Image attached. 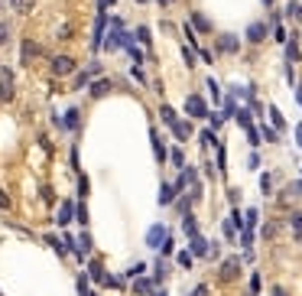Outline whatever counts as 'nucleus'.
<instances>
[{
  "label": "nucleus",
  "mask_w": 302,
  "mask_h": 296,
  "mask_svg": "<svg viewBox=\"0 0 302 296\" xmlns=\"http://www.w3.org/2000/svg\"><path fill=\"white\" fill-rule=\"evenodd\" d=\"M173 134L179 137V140H189V137H192V127H189L185 121H176V124H173Z\"/></svg>",
  "instance_id": "12"
},
{
  "label": "nucleus",
  "mask_w": 302,
  "mask_h": 296,
  "mask_svg": "<svg viewBox=\"0 0 302 296\" xmlns=\"http://www.w3.org/2000/svg\"><path fill=\"white\" fill-rule=\"evenodd\" d=\"M104 30H107V10L98 13V23H94V49L104 46Z\"/></svg>",
  "instance_id": "7"
},
{
  "label": "nucleus",
  "mask_w": 302,
  "mask_h": 296,
  "mask_svg": "<svg viewBox=\"0 0 302 296\" xmlns=\"http://www.w3.org/2000/svg\"><path fill=\"white\" fill-rule=\"evenodd\" d=\"M156 296H166V293H156Z\"/></svg>",
  "instance_id": "44"
},
{
  "label": "nucleus",
  "mask_w": 302,
  "mask_h": 296,
  "mask_svg": "<svg viewBox=\"0 0 302 296\" xmlns=\"http://www.w3.org/2000/svg\"><path fill=\"white\" fill-rule=\"evenodd\" d=\"M0 296H4V293H0Z\"/></svg>",
  "instance_id": "46"
},
{
  "label": "nucleus",
  "mask_w": 302,
  "mask_h": 296,
  "mask_svg": "<svg viewBox=\"0 0 302 296\" xmlns=\"http://www.w3.org/2000/svg\"><path fill=\"white\" fill-rule=\"evenodd\" d=\"M263 4H273V0H263Z\"/></svg>",
  "instance_id": "43"
},
{
  "label": "nucleus",
  "mask_w": 302,
  "mask_h": 296,
  "mask_svg": "<svg viewBox=\"0 0 302 296\" xmlns=\"http://www.w3.org/2000/svg\"><path fill=\"white\" fill-rule=\"evenodd\" d=\"M140 4H146V0H140Z\"/></svg>",
  "instance_id": "45"
},
{
  "label": "nucleus",
  "mask_w": 302,
  "mask_h": 296,
  "mask_svg": "<svg viewBox=\"0 0 302 296\" xmlns=\"http://www.w3.org/2000/svg\"><path fill=\"white\" fill-rule=\"evenodd\" d=\"M257 209H250V212H247V228H253V225H257Z\"/></svg>",
  "instance_id": "30"
},
{
  "label": "nucleus",
  "mask_w": 302,
  "mask_h": 296,
  "mask_svg": "<svg viewBox=\"0 0 302 296\" xmlns=\"http://www.w3.org/2000/svg\"><path fill=\"white\" fill-rule=\"evenodd\" d=\"M273 296H286V290H283V286H276V290H273Z\"/></svg>",
  "instance_id": "40"
},
{
  "label": "nucleus",
  "mask_w": 302,
  "mask_h": 296,
  "mask_svg": "<svg viewBox=\"0 0 302 296\" xmlns=\"http://www.w3.org/2000/svg\"><path fill=\"white\" fill-rule=\"evenodd\" d=\"M237 277H241V260H237V257H228L221 264V280H237Z\"/></svg>",
  "instance_id": "6"
},
{
  "label": "nucleus",
  "mask_w": 302,
  "mask_h": 296,
  "mask_svg": "<svg viewBox=\"0 0 302 296\" xmlns=\"http://www.w3.org/2000/svg\"><path fill=\"white\" fill-rule=\"evenodd\" d=\"M49 72L56 75V78H65V75L78 72V62H75L72 56H56V59H52V65H49Z\"/></svg>",
  "instance_id": "1"
},
{
  "label": "nucleus",
  "mask_w": 302,
  "mask_h": 296,
  "mask_svg": "<svg viewBox=\"0 0 302 296\" xmlns=\"http://www.w3.org/2000/svg\"><path fill=\"white\" fill-rule=\"evenodd\" d=\"M173 199H176V189H173V185H163V192H160V202H163V205H169Z\"/></svg>",
  "instance_id": "18"
},
{
  "label": "nucleus",
  "mask_w": 302,
  "mask_h": 296,
  "mask_svg": "<svg viewBox=\"0 0 302 296\" xmlns=\"http://www.w3.org/2000/svg\"><path fill=\"white\" fill-rule=\"evenodd\" d=\"M237 121H241V127H244V130H250V127H253V124H250V114H247V111H237Z\"/></svg>",
  "instance_id": "23"
},
{
  "label": "nucleus",
  "mask_w": 302,
  "mask_h": 296,
  "mask_svg": "<svg viewBox=\"0 0 302 296\" xmlns=\"http://www.w3.org/2000/svg\"><path fill=\"white\" fill-rule=\"evenodd\" d=\"M78 290H81V296H91V290H88V277L78 280Z\"/></svg>",
  "instance_id": "32"
},
{
  "label": "nucleus",
  "mask_w": 302,
  "mask_h": 296,
  "mask_svg": "<svg viewBox=\"0 0 302 296\" xmlns=\"http://www.w3.org/2000/svg\"><path fill=\"white\" fill-rule=\"evenodd\" d=\"M107 91H111V81H104V78H101V81H94V85H91V98H104Z\"/></svg>",
  "instance_id": "13"
},
{
  "label": "nucleus",
  "mask_w": 302,
  "mask_h": 296,
  "mask_svg": "<svg viewBox=\"0 0 302 296\" xmlns=\"http://www.w3.org/2000/svg\"><path fill=\"white\" fill-rule=\"evenodd\" d=\"M169 235H166V228H163V225H153V228L146 231V244L149 247H163V241H166Z\"/></svg>",
  "instance_id": "8"
},
{
  "label": "nucleus",
  "mask_w": 302,
  "mask_h": 296,
  "mask_svg": "<svg viewBox=\"0 0 302 296\" xmlns=\"http://www.w3.org/2000/svg\"><path fill=\"white\" fill-rule=\"evenodd\" d=\"M218 49L221 52H237V39L234 36H221L218 39Z\"/></svg>",
  "instance_id": "14"
},
{
  "label": "nucleus",
  "mask_w": 302,
  "mask_h": 296,
  "mask_svg": "<svg viewBox=\"0 0 302 296\" xmlns=\"http://www.w3.org/2000/svg\"><path fill=\"white\" fill-rule=\"evenodd\" d=\"M133 290H136V293H149V290H153V280L140 277V280H136V283H133Z\"/></svg>",
  "instance_id": "19"
},
{
  "label": "nucleus",
  "mask_w": 302,
  "mask_h": 296,
  "mask_svg": "<svg viewBox=\"0 0 302 296\" xmlns=\"http://www.w3.org/2000/svg\"><path fill=\"white\" fill-rule=\"evenodd\" d=\"M205 254H211V247H208V241L205 238H192V257H205Z\"/></svg>",
  "instance_id": "10"
},
{
  "label": "nucleus",
  "mask_w": 302,
  "mask_h": 296,
  "mask_svg": "<svg viewBox=\"0 0 302 296\" xmlns=\"http://www.w3.org/2000/svg\"><path fill=\"white\" fill-rule=\"evenodd\" d=\"M179 264H182V267H192V254H189V251L179 254Z\"/></svg>",
  "instance_id": "33"
},
{
  "label": "nucleus",
  "mask_w": 302,
  "mask_h": 296,
  "mask_svg": "<svg viewBox=\"0 0 302 296\" xmlns=\"http://www.w3.org/2000/svg\"><path fill=\"white\" fill-rule=\"evenodd\" d=\"M0 101H13V72L0 68Z\"/></svg>",
  "instance_id": "4"
},
{
  "label": "nucleus",
  "mask_w": 302,
  "mask_h": 296,
  "mask_svg": "<svg viewBox=\"0 0 302 296\" xmlns=\"http://www.w3.org/2000/svg\"><path fill=\"white\" fill-rule=\"evenodd\" d=\"M78 195H88V179L81 176V182H78Z\"/></svg>",
  "instance_id": "38"
},
{
  "label": "nucleus",
  "mask_w": 302,
  "mask_h": 296,
  "mask_svg": "<svg viewBox=\"0 0 302 296\" xmlns=\"http://www.w3.org/2000/svg\"><path fill=\"white\" fill-rule=\"evenodd\" d=\"M273 36H276V43H286V30H283V26H276V33H273Z\"/></svg>",
  "instance_id": "36"
},
{
  "label": "nucleus",
  "mask_w": 302,
  "mask_h": 296,
  "mask_svg": "<svg viewBox=\"0 0 302 296\" xmlns=\"http://www.w3.org/2000/svg\"><path fill=\"white\" fill-rule=\"evenodd\" d=\"M270 118H273V124H276V127H286V121H283V114L276 111V108H270Z\"/></svg>",
  "instance_id": "24"
},
{
  "label": "nucleus",
  "mask_w": 302,
  "mask_h": 296,
  "mask_svg": "<svg viewBox=\"0 0 302 296\" xmlns=\"http://www.w3.org/2000/svg\"><path fill=\"white\" fill-rule=\"evenodd\" d=\"M263 137H266V140L273 143V140H276V130H273V127H263Z\"/></svg>",
  "instance_id": "37"
},
{
  "label": "nucleus",
  "mask_w": 302,
  "mask_h": 296,
  "mask_svg": "<svg viewBox=\"0 0 302 296\" xmlns=\"http://www.w3.org/2000/svg\"><path fill=\"white\" fill-rule=\"evenodd\" d=\"M10 39V23H0V46Z\"/></svg>",
  "instance_id": "25"
},
{
  "label": "nucleus",
  "mask_w": 302,
  "mask_h": 296,
  "mask_svg": "<svg viewBox=\"0 0 302 296\" xmlns=\"http://www.w3.org/2000/svg\"><path fill=\"white\" fill-rule=\"evenodd\" d=\"M185 111H189V118H208V105H205L202 94H189L185 98Z\"/></svg>",
  "instance_id": "2"
},
{
  "label": "nucleus",
  "mask_w": 302,
  "mask_h": 296,
  "mask_svg": "<svg viewBox=\"0 0 302 296\" xmlns=\"http://www.w3.org/2000/svg\"><path fill=\"white\" fill-rule=\"evenodd\" d=\"M117 46H123V23L111 20V36H104V49H117Z\"/></svg>",
  "instance_id": "3"
},
{
  "label": "nucleus",
  "mask_w": 302,
  "mask_h": 296,
  "mask_svg": "<svg viewBox=\"0 0 302 296\" xmlns=\"http://www.w3.org/2000/svg\"><path fill=\"white\" fill-rule=\"evenodd\" d=\"M169 156H173V163H176V166H182V163H185V156H182V150H179V147H176Z\"/></svg>",
  "instance_id": "29"
},
{
  "label": "nucleus",
  "mask_w": 302,
  "mask_h": 296,
  "mask_svg": "<svg viewBox=\"0 0 302 296\" xmlns=\"http://www.w3.org/2000/svg\"><path fill=\"white\" fill-rule=\"evenodd\" d=\"M136 39H140V43H143V46H146V43H149V30H146V26H140V30H136Z\"/></svg>",
  "instance_id": "27"
},
{
  "label": "nucleus",
  "mask_w": 302,
  "mask_h": 296,
  "mask_svg": "<svg viewBox=\"0 0 302 296\" xmlns=\"http://www.w3.org/2000/svg\"><path fill=\"white\" fill-rule=\"evenodd\" d=\"M292 228H296V235L302 238V212H296V215H292Z\"/></svg>",
  "instance_id": "26"
},
{
  "label": "nucleus",
  "mask_w": 302,
  "mask_h": 296,
  "mask_svg": "<svg viewBox=\"0 0 302 296\" xmlns=\"http://www.w3.org/2000/svg\"><path fill=\"white\" fill-rule=\"evenodd\" d=\"M289 192H292L296 199H302V179H299V182H292V185H289Z\"/></svg>",
  "instance_id": "34"
},
{
  "label": "nucleus",
  "mask_w": 302,
  "mask_h": 296,
  "mask_svg": "<svg viewBox=\"0 0 302 296\" xmlns=\"http://www.w3.org/2000/svg\"><path fill=\"white\" fill-rule=\"evenodd\" d=\"M247 39H250V43H263L266 39V23H250L247 26Z\"/></svg>",
  "instance_id": "9"
},
{
  "label": "nucleus",
  "mask_w": 302,
  "mask_h": 296,
  "mask_svg": "<svg viewBox=\"0 0 302 296\" xmlns=\"http://www.w3.org/2000/svg\"><path fill=\"white\" fill-rule=\"evenodd\" d=\"M192 296H208V286H198V290L192 293Z\"/></svg>",
  "instance_id": "39"
},
{
  "label": "nucleus",
  "mask_w": 302,
  "mask_h": 296,
  "mask_svg": "<svg viewBox=\"0 0 302 296\" xmlns=\"http://www.w3.org/2000/svg\"><path fill=\"white\" fill-rule=\"evenodd\" d=\"M296 137H299V143H302V124H299V127H296Z\"/></svg>",
  "instance_id": "42"
},
{
  "label": "nucleus",
  "mask_w": 302,
  "mask_h": 296,
  "mask_svg": "<svg viewBox=\"0 0 302 296\" xmlns=\"http://www.w3.org/2000/svg\"><path fill=\"white\" fill-rule=\"evenodd\" d=\"M250 290L260 293V273H253V277H250Z\"/></svg>",
  "instance_id": "35"
},
{
  "label": "nucleus",
  "mask_w": 302,
  "mask_h": 296,
  "mask_svg": "<svg viewBox=\"0 0 302 296\" xmlns=\"http://www.w3.org/2000/svg\"><path fill=\"white\" fill-rule=\"evenodd\" d=\"M160 114H163V121H166L169 127H173V124H176V111H173V108H169V105H163V108H160Z\"/></svg>",
  "instance_id": "20"
},
{
  "label": "nucleus",
  "mask_w": 302,
  "mask_h": 296,
  "mask_svg": "<svg viewBox=\"0 0 302 296\" xmlns=\"http://www.w3.org/2000/svg\"><path fill=\"white\" fill-rule=\"evenodd\" d=\"M114 4V0H101V10H107V7H111Z\"/></svg>",
  "instance_id": "41"
},
{
  "label": "nucleus",
  "mask_w": 302,
  "mask_h": 296,
  "mask_svg": "<svg viewBox=\"0 0 302 296\" xmlns=\"http://www.w3.org/2000/svg\"><path fill=\"white\" fill-rule=\"evenodd\" d=\"M39 56H43V46L33 43V39H23V46H20V59L30 62V59H39Z\"/></svg>",
  "instance_id": "5"
},
{
  "label": "nucleus",
  "mask_w": 302,
  "mask_h": 296,
  "mask_svg": "<svg viewBox=\"0 0 302 296\" xmlns=\"http://www.w3.org/2000/svg\"><path fill=\"white\" fill-rule=\"evenodd\" d=\"M78 114H81L78 108H72V111H65V127H68V130H75V127H78V124H81V118H78Z\"/></svg>",
  "instance_id": "15"
},
{
  "label": "nucleus",
  "mask_w": 302,
  "mask_h": 296,
  "mask_svg": "<svg viewBox=\"0 0 302 296\" xmlns=\"http://www.w3.org/2000/svg\"><path fill=\"white\" fill-rule=\"evenodd\" d=\"M72 215H75V202H62L56 222H59V225H68V222H72Z\"/></svg>",
  "instance_id": "11"
},
{
  "label": "nucleus",
  "mask_w": 302,
  "mask_h": 296,
  "mask_svg": "<svg viewBox=\"0 0 302 296\" xmlns=\"http://www.w3.org/2000/svg\"><path fill=\"white\" fill-rule=\"evenodd\" d=\"M149 137H153V150H156V156H160V160H166V150H163V143H160V137H156V130H153Z\"/></svg>",
  "instance_id": "21"
},
{
  "label": "nucleus",
  "mask_w": 302,
  "mask_h": 296,
  "mask_svg": "<svg viewBox=\"0 0 302 296\" xmlns=\"http://www.w3.org/2000/svg\"><path fill=\"white\" fill-rule=\"evenodd\" d=\"M192 26H195L198 33H208V30H211V23L202 17V13H192Z\"/></svg>",
  "instance_id": "16"
},
{
  "label": "nucleus",
  "mask_w": 302,
  "mask_h": 296,
  "mask_svg": "<svg viewBox=\"0 0 302 296\" xmlns=\"http://www.w3.org/2000/svg\"><path fill=\"white\" fill-rule=\"evenodd\" d=\"M75 215H78L81 225H88V209H85V205H78V209H75Z\"/></svg>",
  "instance_id": "28"
},
{
  "label": "nucleus",
  "mask_w": 302,
  "mask_h": 296,
  "mask_svg": "<svg viewBox=\"0 0 302 296\" xmlns=\"http://www.w3.org/2000/svg\"><path fill=\"white\" fill-rule=\"evenodd\" d=\"M10 205H13V202H10V195H7V192H4V189H0V209H4V212H7V209H10Z\"/></svg>",
  "instance_id": "31"
},
{
  "label": "nucleus",
  "mask_w": 302,
  "mask_h": 296,
  "mask_svg": "<svg viewBox=\"0 0 302 296\" xmlns=\"http://www.w3.org/2000/svg\"><path fill=\"white\" fill-rule=\"evenodd\" d=\"M182 228H185V235H192V238H195V235H198V225H195V218H192V215H185V222H182Z\"/></svg>",
  "instance_id": "17"
},
{
  "label": "nucleus",
  "mask_w": 302,
  "mask_h": 296,
  "mask_svg": "<svg viewBox=\"0 0 302 296\" xmlns=\"http://www.w3.org/2000/svg\"><path fill=\"white\" fill-rule=\"evenodd\" d=\"M33 7H36V0H17V10L20 13H30Z\"/></svg>",
  "instance_id": "22"
}]
</instances>
